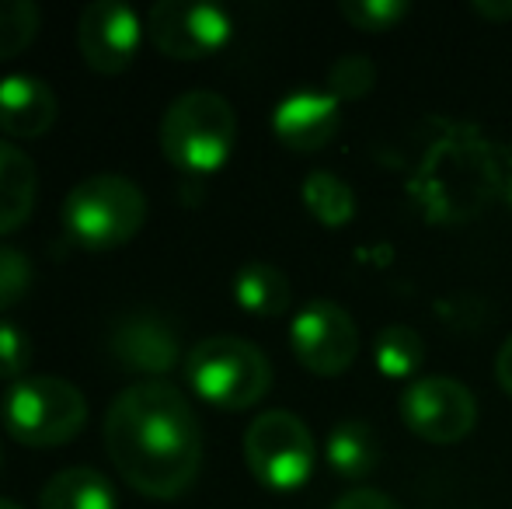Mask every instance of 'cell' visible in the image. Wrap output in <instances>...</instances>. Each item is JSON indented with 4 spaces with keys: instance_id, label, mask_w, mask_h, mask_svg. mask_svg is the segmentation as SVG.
Masks as SVG:
<instances>
[{
    "instance_id": "obj_1",
    "label": "cell",
    "mask_w": 512,
    "mask_h": 509,
    "mask_svg": "<svg viewBox=\"0 0 512 509\" xmlns=\"http://www.w3.org/2000/svg\"><path fill=\"white\" fill-rule=\"evenodd\" d=\"M115 471L147 499H178L203 468V429L189 398L168 381H140L115 394L105 415Z\"/></svg>"
},
{
    "instance_id": "obj_2",
    "label": "cell",
    "mask_w": 512,
    "mask_h": 509,
    "mask_svg": "<svg viewBox=\"0 0 512 509\" xmlns=\"http://www.w3.org/2000/svg\"><path fill=\"white\" fill-rule=\"evenodd\" d=\"M147 224V196L122 175H91L63 199V231L81 252L102 255L133 241Z\"/></svg>"
},
{
    "instance_id": "obj_3",
    "label": "cell",
    "mask_w": 512,
    "mask_h": 509,
    "mask_svg": "<svg viewBox=\"0 0 512 509\" xmlns=\"http://www.w3.org/2000/svg\"><path fill=\"white\" fill-rule=\"evenodd\" d=\"M161 150L185 175H213L234 154L237 112L216 91H185L168 105L157 129Z\"/></svg>"
},
{
    "instance_id": "obj_4",
    "label": "cell",
    "mask_w": 512,
    "mask_h": 509,
    "mask_svg": "<svg viewBox=\"0 0 512 509\" xmlns=\"http://www.w3.org/2000/svg\"><path fill=\"white\" fill-rule=\"evenodd\" d=\"M185 381L213 408L241 412L269 394L272 363L258 346L237 335H209L185 360Z\"/></svg>"
},
{
    "instance_id": "obj_5",
    "label": "cell",
    "mask_w": 512,
    "mask_h": 509,
    "mask_svg": "<svg viewBox=\"0 0 512 509\" xmlns=\"http://www.w3.org/2000/svg\"><path fill=\"white\" fill-rule=\"evenodd\" d=\"M0 419L21 447H63L88 422V398L63 377H21L4 391Z\"/></svg>"
},
{
    "instance_id": "obj_6",
    "label": "cell",
    "mask_w": 512,
    "mask_h": 509,
    "mask_svg": "<svg viewBox=\"0 0 512 509\" xmlns=\"http://www.w3.org/2000/svg\"><path fill=\"white\" fill-rule=\"evenodd\" d=\"M244 461L265 489L293 492L314 475L317 447L300 415L272 408L258 415L244 433Z\"/></svg>"
},
{
    "instance_id": "obj_7",
    "label": "cell",
    "mask_w": 512,
    "mask_h": 509,
    "mask_svg": "<svg viewBox=\"0 0 512 509\" xmlns=\"http://www.w3.org/2000/svg\"><path fill=\"white\" fill-rule=\"evenodd\" d=\"M234 35L227 7L203 0H161L147 11V39L168 60H206Z\"/></svg>"
},
{
    "instance_id": "obj_8",
    "label": "cell",
    "mask_w": 512,
    "mask_h": 509,
    "mask_svg": "<svg viewBox=\"0 0 512 509\" xmlns=\"http://www.w3.org/2000/svg\"><path fill=\"white\" fill-rule=\"evenodd\" d=\"M290 349L297 363L317 377H338L359 356V328L335 300H310L290 321Z\"/></svg>"
},
{
    "instance_id": "obj_9",
    "label": "cell",
    "mask_w": 512,
    "mask_h": 509,
    "mask_svg": "<svg viewBox=\"0 0 512 509\" xmlns=\"http://www.w3.org/2000/svg\"><path fill=\"white\" fill-rule=\"evenodd\" d=\"M401 422L425 443H457L478 422V401L471 387L453 377H418L398 398Z\"/></svg>"
},
{
    "instance_id": "obj_10",
    "label": "cell",
    "mask_w": 512,
    "mask_h": 509,
    "mask_svg": "<svg viewBox=\"0 0 512 509\" xmlns=\"http://www.w3.org/2000/svg\"><path fill=\"white\" fill-rule=\"evenodd\" d=\"M143 35L147 25L140 21V14L112 0L88 4L77 21V49L95 74H122L133 67Z\"/></svg>"
},
{
    "instance_id": "obj_11",
    "label": "cell",
    "mask_w": 512,
    "mask_h": 509,
    "mask_svg": "<svg viewBox=\"0 0 512 509\" xmlns=\"http://www.w3.org/2000/svg\"><path fill=\"white\" fill-rule=\"evenodd\" d=\"M108 346H112L115 363L129 374H140L143 381H164V374H171L182 363L175 328L150 311L126 314L112 328Z\"/></svg>"
},
{
    "instance_id": "obj_12",
    "label": "cell",
    "mask_w": 512,
    "mask_h": 509,
    "mask_svg": "<svg viewBox=\"0 0 512 509\" xmlns=\"http://www.w3.org/2000/svg\"><path fill=\"white\" fill-rule=\"evenodd\" d=\"M338 98L331 91H293L272 112V133L279 143L297 154H314L324 150L335 140L338 126H342V112H338Z\"/></svg>"
},
{
    "instance_id": "obj_13",
    "label": "cell",
    "mask_w": 512,
    "mask_h": 509,
    "mask_svg": "<svg viewBox=\"0 0 512 509\" xmlns=\"http://www.w3.org/2000/svg\"><path fill=\"white\" fill-rule=\"evenodd\" d=\"M60 116V98L42 77L7 74L0 77V133L11 140H35L49 133Z\"/></svg>"
},
{
    "instance_id": "obj_14",
    "label": "cell",
    "mask_w": 512,
    "mask_h": 509,
    "mask_svg": "<svg viewBox=\"0 0 512 509\" xmlns=\"http://www.w3.org/2000/svg\"><path fill=\"white\" fill-rule=\"evenodd\" d=\"M39 192L35 161L11 140H0V238L28 224Z\"/></svg>"
},
{
    "instance_id": "obj_15",
    "label": "cell",
    "mask_w": 512,
    "mask_h": 509,
    "mask_svg": "<svg viewBox=\"0 0 512 509\" xmlns=\"http://www.w3.org/2000/svg\"><path fill=\"white\" fill-rule=\"evenodd\" d=\"M324 454L328 464L338 478L345 482H359V478L373 475L380 464V436L370 422L363 419H342L335 429L328 433L324 443Z\"/></svg>"
},
{
    "instance_id": "obj_16",
    "label": "cell",
    "mask_w": 512,
    "mask_h": 509,
    "mask_svg": "<svg viewBox=\"0 0 512 509\" xmlns=\"http://www.w3.org/2000/svg\"><path fill=\"white\" fill-rule=\"evenodd\" d=\"M115 485L95 468H63L42 485L39 509H115Z\"/></svg>"
},
{
    "instance_id": "obj_17",
    "label": "cell",
    "mask_w": 512,
    "mask_h": 509,
    "mask_svg": "<svg viewBox=\"0 0 512 509\" xmlns=\"http://www.w3.org/2000/svg\"><path fill=\"white\" fill-rule=\"evenodd\" d=\"M234 300L241 311L255 314V318H279L290 311L293 290L283 269L269 262H248L234 276Z\"/></svg>"
},
{
    "instance_id": "obj_18",
    "label": "cell",
    "mask_w": 512,
    "mask_h": 509,
    "mask_svg": "<svg viewBox=\"0 0 512 509\" xmlns=\"http://www.w3.org/2000/svg\"><path fill=\"white\" fill-rule=\"evenodd\" d=\"M300 196H304L310 217L321 227H328V231H342L356 217V192H352V185L345 178L331 175V171H310Z\"/></svg>"
},
{
    "instance_id": "obj_19",
    "label": "cell",
    "mask_w": 512,
    "mask_h": 509,
    "mask_svg": "<svg viewBox=\"0 0 512 509\" xmlns=\"http://www.w3.org/2000/svg\"><path fill=\"white\" fill-rule=\"evenodd\" d=\"M373 360H377L384 377L405 381V377L422 370L425 339L411 325H387V328H380L377 342H373Z\"/></svg>"
},
{
    "instance_id": "obj_20",
    "label": "cell",
    "mask_w": 512,
    "mask_h": 509,
    "mask_svg": "<svg viewBox=\"0 0 512 509\" xmlns=\"http://www.w3.org/2000/svg\"><path fill=\"white\" fill-rule=\"evenodd\" d=\"M42 14L32 0H0V63L21 56L35 42Z\"/></svg>"
},
{
    "instance_id": "obj_21",
    "label": "cell",
    "mask_w": 512,
    "mask_h": 509,
    "mask_svg": "<svg viewBox=\"0 0 512 509\" xmlns=\"http://www.w3.org/2000/svg\"><path fill=\"white\" fill-rule=\"evenodd\" d=\"M373 84H377V67L363 53L338 56L328 70V91L338 102H359V98L370 95Z\"/></svg>"
},
{
    "instance_id": "obj_22",
    "label": "cell",
    "mask_w": 512,
    "mask_h": 509,
    "mask_svg": "<svg viewBox=\"0 0 512 509\" xmlns=\"http://www.w3.org/2000/svg\"><path fill=\"white\" fill-rule=\"evenodd\" d=\"M338 11L359 32H391L408 18L405 0H342Z\"/></svg>"
},
{
    "instance_id": "obj_23",
    "label": "cell",
    "mask_w": 512,
    "mask_h": 509,
    "mask_svg": "<svg viewBox=\"0 0 512 509\" xmlns=\"http://www.w3.org/2000/svg\"><path fill=\"white\" fill-rule=\"evenodd\" d=\"M32 279H35V272H32L28 255L11 245H0V314L18 307L21 300L28 297Z\"/></svg>"
},
{
    "instance_id": "obj_24",
    "label": "cell",
    "mask_w": 512,
    "mask_h": 509,
    "mask_svg": "<svg viewBox=\"0 0 512 509\" xmlns=\"http://www.w3.org/2000/svg\"><path fill=\"white\" fill-rule=\"evenodd\" d=\"M32 367V339L11 321H0V381H21Z\"/></svg>"
},
{
    "instance_id": "obj_25",
    "label": "cell",
    "mask_w": 512,
    "mask_h": 509,
    "mask_svg": "<svg viewBox=\"0 0 512 509\" xmlns=\"http://www.w3.org/2000/svg\"><path fill=\"white\" fill-rule=\"evenodd\" d=\"M331 509H401V506L380 489H352L345 496H338Z\"/></svg>"
},
{
    "instance_id": "obj_26",
    "label": "cell",
    "mask_w": 512,
    "mask_h": 509,
    "mask_svg": "<svg viewBox=\"0 0 512 509\" xmlns=\"http://www.w3.org/2000/svg\"><path fill=\"white\" fill-rule=\"evenodd\" d=\"M495 377H499L502 391L512 394V335L499 346V356H495Z\"/></svg>"
},
{
    "instance_id": "obj_27",
    "label": "cell",
    "mask_w": 512,
    "mask_h": 509,
    "mask_svg": "<svg viewBox=\"0 0 512 509\" xmlns=\"http://www.w3.org/2000/svg\"><path fill=\"white\" fill-rule=\"evenodd\" d=\"M474 14L488 21H509L512 18V0H474Z\"/></svg>"
},
{
    "instance_id": "obj_28",
    "label": "cell",
    "mask_w": 512,
    "mask_h": 509,
    "mask_svg": "<svg viewBox=\"0 0 512 509\" xmlns=\"http://www.w3.org/2000/svg\"><path fill=\"white\" fill-rule=\"evenodd\" d=\"M0 509H25V506H18L14 499H4V496H0Z\"/></svg>"
},
{
    "instance_id": "obj_29",
    "label": "cell",
    "mask_w": 512,
    "mask_h": 509,
    "mask_svg": "<svg viewBox=\"0 0 512 509\" xmlns=\"http://www.w3.org/2000/svg\"><path fill=\"white\" fill-rule=\"evenodd\" d=\"M0 468H4V447H0Z\"/></svg>"
}]
</instances>
